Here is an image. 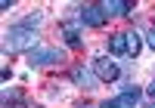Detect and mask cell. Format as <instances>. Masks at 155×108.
Segmentation results:
<instances>
[{
    "label": "cell",
    "instance_id": "30bf717a",
    "mask_svg": "<svg viewBox=\"0 0 155 108\" xmlns=\"http://www.w3.org/2000/svg\"><path fill=\"white\" fill-rule=\"evenodd\" d=\"M127 34V56H140V49H143V37H140L137 31H124Z\"/></svg>",
    "mask_w": 155,
    "mask_h": 108
},
{
    "label": "cell",
    "instance_id": "8992f818",
    "mask_svg": "<svg viewBox=\"0 0 155 108\" xmlns=\"http://www.w3.org/2000/svg\"><path fill=\"white\" fill-rule=\"evenodd\" d=\"M81 22L87 25V28H102V25H106V12H102L99 3H87L81 9Z\"/></svg>",
    "mask_w": 155,
    "mask_h": 108
},
{
    "label": "cell",
    "instance_id": "3957f363",
    "mask_svg": "<svg viewBox=\"0 0 155 108\" xmlns=\"http://www.w3.org/2000/svg\"><path fill=\"white\" fill-rule=\"evenodd\" d=\"M140 99H143V90H140L137 84H124L118 96L109 99V102H102L99 108H137V105H140Z\"/></svg>",
    "mask_w": 155,
    "mask_h": 108
},
{
    "label": "cell",
    "instance_id": "7c38bea8",
    "mask_svg": "<svg viewBox=\"0 0 155 108\" xmlns=\"http://www.w3.org/2000/svg\"><path fill=\"white\" fill-rule=\"evenodd\" d=\"M41 19H44L41 12H31V16H28V19L22 22V28H28V31H31V28H37V25H41Z\"/></svg>",
    "mask_w": 155,
    "mask_h": 108
},
{
    "label": "cell",
    "instance_id": "6da1fadb",
    "mask_svg": "<svg viewBox=\"0 0 155 108\" xmlns=\"http://www.w3.org/2000/svg\"><path fill=\"white\" fill-rule=\"evenodd\" d=\"M37 37L34 31H28V28H22V25H16V28H9L6 34H3V52H25V49H37Z\"/></svg>",
    "mask_w": 155,
    "mask_h": 108
},
{
    "label": "cell",
    "instance_id": "9c48e42d",
    "mask_svg": "<svg viewBox=\"0 0 155 108\" xmlns=\"http://www.w3.org/2000/svg\"><path fill=\"white\" fill-rule=\"evenodd\" d=\"M109 52H112V56H127V34L124 31L109 37Z\"/></svg>",
    "mask_w": 155,
    "mask_h": 108
},
{
    "label": "cell",
    "instance_id": "4fadbf2b",
    "mask_svg": "<svg viewBox=\"0 0 155 108\" xmlns=\"http://www.w3.org/2000/svg\"><path fill=\"white\" fill-rule=\"evenodd\" d=\"M146 43H149V46H152V49H155V28H152V31H149V34H146Z\"/></svg>",
    "mask_w": 155,
    "mask_h": 108
},
{
    "label": "cell",
    "instance_id": "277c9868",
    "mask_svg": "<svg viewBox=\"0 0 155 108\" xmlns=\"http://www.w3.org/2000/svg\"><path fill=\"white\" fill-rule=\"evenodd\" d=\"M93 74H96L99 80H106V84H112V80L121 77V65L115 62V59H109V56H99V59L93 62Z\"/></svg>",
    "mask_w": 155,
    "mask_h": 108
},
{
    "label": "cell",
    "instance_id": "9a60e30c",
    "mask_svg": "<svg viewBox=\"0 0 155 108\" xmlns=\"http://www.w3.org/2000/svg\"><path fill=\"white\" fill-rule=\"evenodd\" d=\"M78 108H96V105H78Z\"/></svg>",
    "mask_w": 155,
    "mask_h": 108
},
{
    "label": "cell",
    "instance_id": "5bb4252c",
    "mask_svg": "<svg viewBox=\"0 0 155 108\" xmlns=\"http://www.w3.org/2000/svg\"><path fill=\"white\" fill-rule=\"evenodd\" d=\"M149 96H155V80H152V84H149Z\"/></svg>",
    "mask_w": 155,
    "mask_h": 108
},
{
    "label": "cell",
    "instance_id": "5b68a950",
    "mask_svg": "<svg viewBox=\"0 0 155 108\" xmlns=\"http://www.w3.org/2000/svg\"><path fill=\"white\" fill-rule=\"evenodd\" d=\"M81 28H84L81 16H74V19H65V22H62V34H65V40H68V46H71V49H84Z\"/></svg>",
    "mask_w": 155,
    "mask_h": 108
},
{
    "label": "cell",
    "instance_id": "7a4b0ae2",
    "mask_svg": "<svg viewBox=\"0 0 155 108\" xmlns=\"http://www.w3.org/2000/svg\"><path fill=\"white\" fill-rule=\"evenodd\" d=\"M65 62V49L59 46H37L28 52V68H47V65H59Z\"/></svg>",
    "mask_w": 155,
    "mask_h": 108
},
{
    "label": "cell",
    "instance_id": "52a82bcc",
    "mask_svg": "<svg viewBox=\"0 0 155 108\" xmlns=\"http://www.w3.org/2000/svg\"><path fill=\"white\" fill-rule=\"evenodd\" d=\"M102 12H106V19H115V16H127V12L134 9L130 0H109V3H99Z\"/></svg>",
    "mask_w": 155,
    "mask_h": 108
},
{
    "label": "cell",
    "instance_id": "2e32d148",
    "mask_svg": "<svg viewBox=\"0 0 155 108\" xmlns=\"http://www.w3.org/2000/svg\"><path fill=\"white\" fill-rule=\"evenodd\" d=\"M146 108H155V102H149V105H146Z\"/></svg>",
    "mask_w": 155,
    "mask_h": 108
},
{
    "label": "cell",
    "instance_id": "e0dca14e",
    "mask_svg": "<svg viewBox=\"0 0 155 108\" xmlns=\"http://www.w3.org/2000/svg\"><path fill=\"white\" fill-rule=\"evenodd\" d=\"M31 108H37V105H31Z\"/></svg>",
    "mask_w": 155,
    "mask_h": 108
},
{
    "label": "cell",
    "instance_id": "ba28073f",
    "mask_svg": "<svg viewBox=\"0 0 155 108\" xmlns=\"http://www.w3.org/2000/svg\"><path fill=\"white\" fill-rule=\"evenodd\" d=\"M71 80H74V84L81 87V90H93L99 77H96V74H90L87 68H71Z\"/></svg>",
    "mask_w": 155,
    "mask_h": 108
},
{
    "label": "cell",
    "instance_id": "8fae6325",
    "mask_svg": "<svg viewBox=\"0 0 155 108\" xmlns=\"http://www.w3.org/2000/svg\"><path fill=\"white\" fill-rule=\"evenodd\" d=\"M19 102H22V93L19 90H6L3 93V108H16Z\"/></svg>",
    "mask_w": 155,
    "mask_h": 108
}]
</instances>
